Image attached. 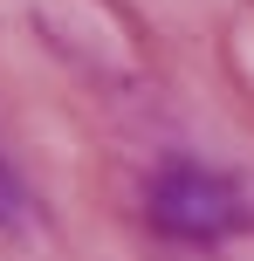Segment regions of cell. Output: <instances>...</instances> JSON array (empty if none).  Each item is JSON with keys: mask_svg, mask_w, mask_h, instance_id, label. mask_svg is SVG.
I'll use <instances>...</instances> for the list:
<instances>
[{"mask_svg": "<svg viewBox=\"0 0 254 261\" xmlns=\"http://www.w3.org/2000/svg\"><path fill=\"white\" fill-rule=\"evenodd\" d=\"M145 213L172 241H220L241 227V193L206 165H165L145 193Z\"/></svg>", "mask_w": 254, "mask_h": 261, "instance_id": "6da1fadb", "label": "cell"}]
</instances>
